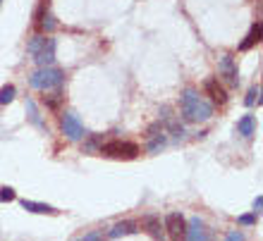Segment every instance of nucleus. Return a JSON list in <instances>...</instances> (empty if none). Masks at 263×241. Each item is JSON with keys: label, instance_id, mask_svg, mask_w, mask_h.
<instances>
[{"label": "nucleus", "instance_id": "9d476101", "mask_svg": "<svg viewBox=\"0 0 263 241\" xmlns=\"http://www.w3.org/2000/svg\"><path fill=\"white\" fill-rule=\"evenodd\" d=\"M139 222L137 220H122V222H115L110 229H108V239H120V236H129V234H137L139 232Z\"/></svg>", "mask_w": 263, "mask_h": 241}, {"label": "nucleus", "instance_id": "a211bd4d", "mask_svg": "<svg viewBox=\"0 0 263 241\" xmlns=\"http://www.w3.org/2000/svg\"><path fill=\"white\" fill-rule=\"evenodd\" d=\"M63 101H65V96H63V91L60 89L53 91L50 96H43V105H46L48 110H58V108L63 105Z\"/></svg>", "mask_w": 263, "mask_h": 241}, {"label": "nucleus", "instance_id": "f8f14e48", "mask_svg": "<svg viewBox=\"0 0 263 241\" xmlns=\"http://www.w3.org/2000/svg\"><path fill=\"white\" fill-rule=\"evenodd\" d=\"M184 241H208V234H206V225L201 217H192L187 222V239Z\"/></svg>", "mask_w": 263, "mask_h": 241}, {"label": "nucleus", "instance_id": "b1692460", "mask_svg": "<svg viewBox=\"0 0 263 241\" xmlns=\"http://www.w3.org/2000/svg\"><path fill=\"white\" fill-rule=\"evenodd\" d=\"M14 198H17V193L12 186H0V203H12Z\"/></svg>", "mask_w": 263, "mask_h": 241}, {"label": "nucleus", "instance_id": "ddd939ff", "mask_svg": "<svg viewBox=\"0 0 263 241\" xmlns=\"http://www.w3.org/2000/svg\"><path fill=\"white\" fill-rule=\"evenodd\" d=\"M237 131H239L244 138H251L256 134V117H254V115H242L239 122H237Z\"/></svg>", "mask_w": 263, "mask_h": 241}, {"label": "nucleus", "instance_id": "f3484780", "mask_svg": "<svg viewBox=\"0 0 263 241\" xmlns=\"http://www.w3.org/2000/svg\"><path fill=\"white\" fill-rule=\"evenodd\" d=\"M165 146H167V136H165V134H158V136L148 138V144H146V153L156 155V153H160Z\"/></svg>", "mask_w": 263, "mask_h": 241}, {"label": "nucleus", "instance_id": "6e6552de", "mask_svg": "<svg viewBox=\"0 0 263 241\" xmlns=\"http://www.w3.org/2000/svg\"><path fill=\"white\" fill-rule=\"evenodd\" d=\"M203 91H206V96L211 98V101H208L211 105H225L230 101L228 89H225L218 79H206V82H203Z\"/></svg>", "mask_w": 263, "mask_h": 241}, {"label": "nucleus", "instance_id": "bb28decb", "mask_svg": "<svg viewBox=\"0 0 263 241\" xmlns=\"http://www.w3.org/2000/svg\"><path fill=\"white\" fill-rule=\"evenodd\" d=\"M79 241H103V232H89V234H84V239Z\"/></svg>", "mask_w": 263, "mask_h": 241}, {"label": "nucleus", "instance_id": "4468645a", "mask_svg": "<svg viewBox=\"0 0 263 241\" xmlns=\"http://www.w3.org/2000/svg\"><path fill=\"white\" fill-rule=\"evenodd\" d=\"M22 208L24 210H29V213H36V215H55L58 210L53 206H48V203H39V200H22Z\"/></svg>", "mask_w": 263, "mask_h": 241}, {"label": "nucleus", "instance_id": "9b49d317", "mask_svg": "<svg viewBox=\"0 0 263 241\" xmlns=\"http://www.w3.org/2000/svg\"><path fill=\"white\" fill-rule=\"evenodd\" d=\"M139 227L146 229V232H148V234H151L156 241L165 239V229H163V222H160L158 215H146L144 220L139 222Z\"/></svg>", "mask_w": 263, "mask_h": 241}, {"label": "nucleus", "instance_id": "5701e85b", "mask_svg": "<svg viewBox=\"0 0 263 241\" xmlns=\"http://www.w3.org/2000/svg\"><path fill=\"white\" fill-rule=\"evenodd\" d=\"M103 144V136H91L86 144H84V153H96Z\"/></svg>", "mask_w": 263, "mask_h": 241}, {"label": "nucleus", "instance_id": "f03ea898", "mask_svg": "<svg viewBox=\"0 0 263 241\" xmlns=\"http://www.w3.org/2000/svg\"><path fill=\"white\" fill-rule=\"evenodd\" d=\"M65 84V72L58 67H39L34 74L29 76V86L36 91H58Z\"/></svg>", "mask_w": 263, "mask_h": 241}, {"label": "nucleus", "instance_id": "393cba45", "mask_svg": "<svg viewBox=\"0 0 263 241\" xmlns=\"http://www.w3.org/2000/svg\"><path fill=\"white\" fill-rule=\"evenodd\" d=\"M158 134H163V122H153L146 127V138H153V136H158Z\"/></svg>", "mask_w": 263, "mask_h": 241}, {"label": "nucleus", "instance_id": "cd10ccee", "mask_svg": "<svg viewBox=\"0 0 263 241\" xmlns=\"http://www.w3.org/2000/svg\"><path fill=\"white\" fill-rule=\"evenodd\" d=\"M225 241H244V234L239 232V229H232V232L225 236Z\"/></svg>", "mask_w": 263, "mask_h": 241}, {"label": "nucleus", "instance_id": "f257e3e1", "mask_svg": "<svg viewBox=\"0 0 263 241\" xmlns=\"http://www.w3.org/2000/svg\"><path fill=\"white\" fill-rule=\"evenodd\" d=\"M180 115L184 122H208L213 117V105L208 103L196 89H184L180 96Z\"/></svg>", "mask_w": 263, "mask_h": 241}, {"label": "nucleus", "instance_id": "412c9836", "mask_svg": "<svg viewBox=\"0 0 263 241\" xmlns=\"http://www.w3.org/2000/svg\"><path fill=\"white\" fill-rule=\"evenodd\" d=\"M43 43H46V34H36L34 38L27 43V53H29V55H36V53L41 50Z\"/></svg>", "mask_w": 263, "mask_h": 241}, {"label": "nucleus", "instance_id": "6ab92c4d", "mask_svg": "<svg viewBox=\"0 0 263 241\" xmlns=\"http://www.w3.org/2000/svg\"><path fill=\"white\" fill-rule=\"evenodd\" d=\"M163 129H167L175 138H184V134H187V131H184V124H180L177 119H173V117L165 119V124H163Z\"/></svg>", "mask_w": 263, "mask_h": 241}, {"label": "nucleus", "instance_id": "20e7f679", "mask_svg": "<svg viewBox=\"0 0 263 241\" xmlns=\"http://www.w3.org/2000/svg\"><path fill=\"white\" fill-rule=\"evenodd\" d=\"M60 129H63V134L69 141H84L86 138V129H84L82 119L77 117L74 112H65L60 117Z\"/></svg>", "mask_w": 263, "mask_h": 241}, {"label": "nucleus", "instance_id": "423d86ee", "mask_svg": "<svg viewBox=\"0 0 263 241\" xmlns=\"http://www.w3.org/2000/svg\"><path fill=\"white\" fill-rule=\"evenodd\" d=\"M218 74L225 79V84L228 86H232V89H237L239 86V69H237V62L232 55H222L220 62H218Z\"/></svg>", "mask_w": 263, "mask_h": 241}, {"label": "nucleus", "instance_id": "aec40b11", "mask_svg": "<svg viewBox=\"0 0 263 241\" xmlns=\"http://www.w3.org/2000/svg\"><path fill=\"white\" fill-rule=\"evenodd\" d=\"M14 96H17V89H14L12 84H5L3 89H0V105H7V103H12Z\"/></svg>", "mask_w": 263, "mask_h": 241}, {"label": "nucleus", "instance_id": "0eeeda50", "mask_svg": "<svg viewBox=\"0 0 263 241\" xmlns=\"http://www.w3.org/2000/svg\"><path fill=\"white\" fill-rule=\"evenodd\" d=\"M55 53H58V38H53V36H46V43L41 46V50L36 53L34 62L39 65V67H53V62H55Z\"/></svg>", "mask_w": 263, "mask_h": 241}, {"label": "nucleus", "instance_id": "c756f323", "mask_svg": "<svg viewBox=\"0 0 263 241\" xmlns=\"http://www.w3.org/2000/svg\"><path fill=\"white\" fill-rule=\"evenodd\" d=\"M0 5H3V0H0Z\"/></svg>", "mask_w": 263, "mask_h": 241}, {"label": "nucleus", "instance_id": "4be33fe9", "mask_svg": "<svg viewBox=\"0 0 263 241\" xmlns=\"http://www.w3.org/2000/svg\"><path fill=\"white\" fill-rule=\"evenodd\" d=\"M258 96H261V86L256 84V86H251V89H249L247 98H244V103L249 105V108H251V105H258V103H261V98H258Z\"/></svg>", "mask_w": 263, "mask_h": 241}, {"label": "nucleus", "instance_id": "dca6fc26", "mask_svg": "<svg viewBox=\"0 0 263 241\" xmlns=\"http://www.w3.org/2000/svg\"><path fill=\"white\" fill-rule=\"evenodd\" d=\"M27 117H29V122L34 124V127L46 129V122H43L41 115H39V105H36V101H31V98H27Z\"/></svg>", "mask_w": 263, "mask_h": 241}, {"label": "nucleus", "instance_id": "39448f33", "mask_svg": "<svg viewBox=\"0 0 263 241\" xmlns=\"http://www.w3.org/2000/svg\"><path fill=\"white\" fill-rule=\"evenodd\" d=\"M163 229L167 232V236L173 241H184L187 239V220L182 213H170L163 220Z\"/></svg>", "mask_w": 263, "mask_h": 241}, {"label": "nucleus", "instance_id": "1a4fd4ad", "mask_svg": "<svg viewBox=\"0 0 263 241\" xmlns=\"http://www.w3.org/2000/svg\"><path fill=\"white\" fill-rule=\"evenodd\" d=\"M36 24H39V29L46 31V34H53L58 29V22H55V17H53V12L48 10V3H43V5L36 10Z\"/></svg>", "mask_w": 263, "mask_h": 241}, {"label": "nucleus", "instance_id": "c85d7f7f", "mask_svg": "<svg viewBox=\"0 0 263 241\" xmlns=\"http://www.w3.org/2000/svg\"><path fill=\"white\" fill-rule=\"evenodd\" d=\"M261 208H263V196H261V193H258V196H256V198H254V213H261Z\"/></svg>", "mask_w": 263, "mask_h": 241}, {"label": "nucleus", "instance_id": "2eb2a0df", "mask_svg": "<svg viewBox=\"0 0 263 241\" xmlns=\"http://www.w3.org/2000/svg\"><path fill=\"white\" fill-rule=\"evenodd\" d=\"M258 41H261V22H256V24H254V27L249 29L247 38H244V41L239 43V50H251Z\"/></svg>", "mask_w": 263, "mask_h": 241}, {"label": "nucleus", "instance_id": "7ed1b4c3", "mask_svg": "<svg viewBox=\"0 0 263 241\" xmlns=\"http://www.w3.org/2000/svg\"><path fill=\"white\" fill-rule=\"evenodd\" d=\"M98 153L105 155V158L134 160L139 153H141V148H139L137 144H132V141H120V138H115V141H108V144H101Z\"/></svg>", "mask_w": 263, "mask_h": 241}, {"label": "nucleus", "instance_id": "a878e982", "mask_svg": "<svg viewBox=\"0 0 263 241\" xmlns=\"http://www.w3.org/2000/svg\"><path fill=\"white\" fill-rule=\"evenodd\" d=\"M256 220H258V215L256 213H247V215H239V225H244V227H249V225H256Z\"/></svg>", "mask_w": 263, "mask_h": 241}]
</instances>
